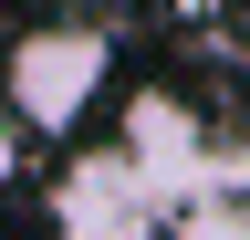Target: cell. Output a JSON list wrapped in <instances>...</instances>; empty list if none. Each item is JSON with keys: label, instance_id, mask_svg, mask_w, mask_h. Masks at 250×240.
I'll use <instances>...</instances> for the list:
<instances>
[{"label": "cell", "instance_id": "cell-1", "mask_svg": "<svg viewBox=\"0 0 250 240\" xmlns=\"http://www.w3.org/2000/svg\"><path fill=\"white\" fill-rule=\"evenodd\" d=\"M104 94H115V32L104 21L52 11V21H31V32H11V52H0V115H11L21 136H42V146L83 136Z\"/></svg>", "mask_w": 250, "mask_h": 240}, {"label": "cell", "instance_id": "cell-2", "mask_svg": "<svg viewBox=\"0 0 250 240\" xmlns=\"http://www.w3.org/2000/svg\"><path fill=\"white\" fill-rule=\"evenodd\" d=\"M156 219H167V198L125 146H83L52 177V240H156Z\"/></svg>", "mask_w": 250, "mask_h": 240}, {"label": "cell", "instance_id": "cell-3", "mask_svg": "<svg viewBox=\"0 0 250 240\" xmlns=\"http://www.w3.org/2000/svg\"><path fill=\"white\" fill-rule=\"evenodd\" d=\"M115 146H125V157H136V167L156 177V198L177 209V188L208 167V115L188 105V94H167V84H146V94L115 115Z\"/></svg>", "mask_w": 250, "mask_h": 240}, {"label": "cell", "instance_id": "cell-4", "mask_svg": "<svg viewBox=\"0 0 250 240\" xmlns=\"http://www.w3.org/2000/svg\"><path fill=\"white\" fill-rule=\"evenodd\" d=\"M167 219H177L188 240H250V146H240V157H229V146H208V167L177 188Z\"/></svg>", "mask_w": 250, "mask_h": 240}]
</instances>
